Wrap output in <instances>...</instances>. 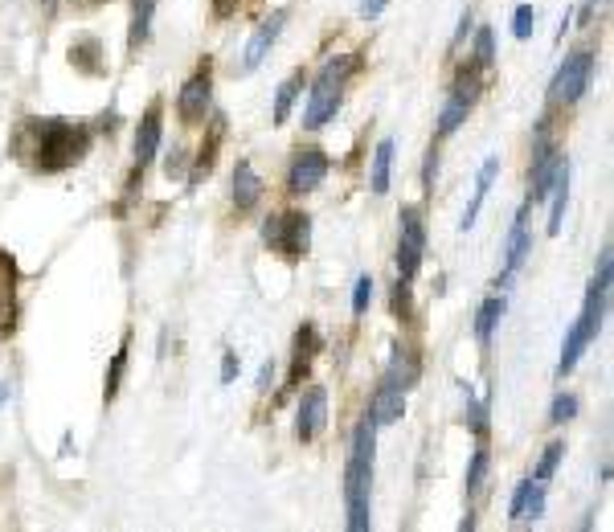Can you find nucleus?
I'll list each match as a JSON object with an SVG mask.
<instances>
[{"mask_svg": "<svg viewBox=\"0 0 614 532\" xmlns=\"http://www.w3.org/2000/svg\"><path fill=\"white\" fill-rule=\"evenodd\" d=\"M373 451H377V422L365 414L353 430V447H348V463H344L348 532H369L373 524Z\"/></svg>", "mask_w": 614, "mask_h": 532, "instance_id": "f257e3e1", "label": "nucleus"}, {"mask_svg": "<svg viewBox=\"0 0 614 532\" xmlns=\"http://www.w3.org/2000/svg\"><path fill=\"white\" fill-rule=\"evenodd\" d=\"M25 136H33V168L37 172H62L74 168L91 152V127L70 123V119H25Z\"/></svg>", "mask_w": 614, "mask_h": 532, "instance_id": "f03ea898", "label": "nucleus"}, {"mask_svg": "<svg viewBox=\"0 0 614 532\" xmlns=\"http://www.w3.org/2000/svg\"><path fill=\"white\" fill-rule=\"evenodd\" d=\"M357 54H336L320 66L316 74V86L307 95V107H303V127L307 131H320L336 111H340V99H344V82L357 74Z\"/></svg>", "mask_w": 614, "mask_h": 532, "instance_id": "7ed1b4c3", "label": "nucleus"}, {"mask_svg": "<svg viewBox=\"0 0 614 532\" xmlns=\"http://www.w3.org/2000/svg\"><path fill=\"white\" fill-rule=\"evenodd\" d=\"M594 66H598V58H594L590 50H574V54H569V58L557 66L553 82H549V103H553V107H574V103L590 91Z\"/></svg>", "mask_w": 614, "mask_h": 532, "instance_id": "20e7f679", "label": "nucleus"}, {"mask_svg": "<svg viewBox=\"0 0 614 532\" xmlns=\"http://www.w3.org/2000/svg\"><path fill=\"white\" fill-rule=\"evenodd\" d=\"M262 242L271 250H279L283 258L299 262L312 246V217L307 213H279V217H267V226H262Z\"/></svg>", "mask_w": 614, "mask_h": 532, "instance_id": "39448f33", "label": "nucleus"}, {"mask_svg": "<svg viewBox=\"0 0 614 532\" xmlns=\"http://www.w3.org/2000/svg\"><path fill=\"white\" fill-rule=\"evenodd\" d=\"M426 254V221L418 205H402L398 213V279H414Z\"/></svg>", "mask_w": 614, "mask_h": 532, "instance_id": "423d86ee", "label": "nucleus"}, {"mask_svg": "<svg viewBox=\"0 0 614 532\" xmlns=\"http://www.w3.org/2000/svg\"><path fill=\"white\" fill-rule=\"evenodd\" d=\"M565 156L557 152V144L549 140V131H545V119H541V131H537V144H533V168H529V205H541L549 197V185H553V172Z\"/></svg>", "mask_w": 614, "mask_h": 532, "instance_id": "0eeeda50", "label": "nucleus"}, {"mask_svg": "<svg viewBox=\"0 0 614 532\" xmlns=\"http://www.w3.org/2000/svg\"><path fill=\"white\" fill-rule=\"evenodd\" d=\"M283 25H287V9H275L267 21H262L258 29H254V37L246 41V50H242V62L234 66V74L238 78H246V74H254L262 62H267V54H271V46L283 37Z\"/></svg>", "mask_w": 614, "mask_h": 532, "instance_id": "6e6552de", "label": "nucleus"}, {"mask_svg": "<svg viewBox=\"0 0 614 532\" xmlns=\"http://www.w3.org/2000/svg\"><path fill=\"white\" fill-rule=\"evenodd\" d=\"M209 103H213V70L209 62L181 86V95H177V115L185 127H197L205 115H209Z\"/></svg>", "mask_w": 614, "mask_h": 532, "instance_id": "1a4fd4ad", "label": "nucleus"}, {"mask_svg": "<svg viewBox=\"0 0 614 532\" xmlns=\"http://www.w3.org/2000/svg\"><path fill=\"white\" fill-rule=\"evenodd\" d=\"M324 176H328V156L320 148H307L287 168V193H295V197L299 193H316L324 185Z\"/></svg>", "mask_w": 614, "mask_h": 532, "instance_id": "9d476101", "label": "nucleus"}, {"mask_svg": "<svg viewBox=\"0 0 614 532\" xmlns=\"http://www.w3.org/2000/svg\"><path fill=\"white\" fill-rule=\"evenodd\" d=\"M529 201L520 205V213H516V221H512V230H508V242H504V275H500V283L496 287H508L512 283V275L524 266V258L533 254V238H529Z\"/></svg>", "mask_w": 614, "mask_h": 532, "instance_id": "9b49d317", "label": "nucleus"}, {"mask_svg": "<svg viewBox=\"0 0 614 532\" xmlns=\"http://www.w3.org/2000/svg\"><path fill=\"white\" fill-rule=\"evenodd\" d=\"M328 422V393L316 385L299 397V414H295V438L299 442H312Z\"/></svg>", "mask_w": 614, "mask_h": 532, "instance_id": "f8f14e48", "label": "nucleus"}, {"mask_svg": "<svg viewBox=\"0 0 614 532\" xmlns=\"http://www.w3.org/2000/svg\"><path fill=\"white\" fill-rule=\"evenodd\" d=\"M369 418L377 426H393V422H402L406 418V389L402 385H393L389 377L377 385L373 393V402H369Z\"/></svg>", "mask_w": 614, "mask_h": 532, "instance_id": "ddd939ff", "label": "nucleus"}, {"mask_svg": "<svg viewBox=\"0 0 614 532\" xmlns=\"http://www.w3.org/2000/svg\"><path fill=\"white\" fill-rule=\"evenodd\" d=\"M160 131H164V107L152 103V107L144 111L140 127H136V168H140V172H144V168L152 164V156L160 152Z\"/></svg>", "mask_w": 614, "mask_h": 532, "instance_id": "4468645a", "label": "nucleus"}, {"mask_svg": "<svg viewBox=\"0 0 614 532\" xmlns=\"http://www.w3.org/2000/svg\"><path fill=\"white\" fill-rule=\"evenodd\" d=\"M496 176H500V156H488L484 168H479V176H475L471 205H467V213H463V221H459V230H463V234L475 226V217H479V209H484V201H488V193H492V185H496Z\"/></svg>", "mask_w": 614, "mask_h": 532, "instance_id": "2eb2a0df", "label": "nucleus"}, {"mask_svg": "<svg viewBox=\"0 0 614 532\" xmlns=\"http://www.w3.org/2000/svg\"><path fill=\"white\" fill-rule=\"evenodd\" d=\"M70 66L78 74H86V78H99L107 70V62H103V41L99 37H74L70 41Z\"/></svg>", "mask_w": 614, "mask_h": 532, "instance_id": "dca6fc26", "label": "nucleus"}, {"mask_svg": "<svg viewBox=\"0 0 614 532\" xmlns=\"http://www.w3.org/2000/svg\"><path fill=\"white\" fill-rule=\"evenodd\" d=\"M160 0H131V29H127V54H140L152 37V17Z\"/></svg>", "mask_w": 614, "mask_h": 532, "instance_id": "f3484780", "label": "nucleus"}, {"mask_svg": "<svg viewBox=\"0 0 614 532\" xmlns=\"http://www.w3.org/2000/svg\"><path fill=\"white\" fill-rule=\"evenodd\" d=\"M316 352H320V332H316L312 324H303V328L295 332V352H291V381H287V385H299V381H303V373L312 369V361H316Z\"/></svg>", "mask_w": 614, "mask_h": 532, "instance_id": "a211bd4d", "label": "nucleus"}, {"mask_svg": "<svg viewBox=\"0 0 614 532\" xmlns=\"http://www.w3.org/2000/svg\"><path fill=\"white\" fill-rule=\"evenodd\" d=\"M258 201H262V176L254 172L250 160H238V168H234V205H238V213H246Z\"/></svg>", "mask_w": 614, "mask_h": 532, "instance_id": "6ab92c4d", "label": "nucleus"}, {"mask_svg": "<svg viewBox=\"0 0 614 532\" xmlns=\"http://www.w3.org/2000/svg\"><path fill=\"white\" fill-rule=\"evenodd\" d=\"M549 238L561 234V221H565V201H569V160L557 164L553 172V185H549Z\"/></svg>", "mask_w": 614, "mask_h": 532, "instance_id": "aec40b11", "label": "nucleus"}, {"mask_svg": "<svg viewBox=\"0 0 614 532\" xmlns=\"http://www.w3.org/2000/svg\"><path fill=\"white\" fill-rule=\"evenodd\" d=\"M500 316H504V295H488L484 303H479V312H475V340L484 348L492 344V332H496Z\"/></svg>", "mask_w": 614, "mask_h": 532, "instance_id": "412c9836", "label": "nucleus"}, {"mask_svg": "<svg viewBox=\"0 0 614 532\" xmlns=\"http://www.w3.org/2000/svg\"><path fill=\"white\" fill-rule=\"evenodd\" d=\"M590 348V340L582 336V328L574 324V328H569L565 332V344H561V361H557V377H569V373H574L578 369V361H582V352Z\"/></svg>", "mask_w": 614, "mask_h": 532, "instance_id": "4be33fe9", "label": "nucleus"}, {"mask_svg": "<svg viewBox=\"0 0 614 532\" xmlns=\"http://www.w3.org/2000/svg\"><path fill=\"white\" fill-rule=\"evenodd\" d=\"M389 381H393V385H402V389H410V385L418 381V357H414V348H393Z\"/></svg>", "mask_w": 614, "mask_h": 532, "instance_id": "5701e85b", "label": "nucleus"}, {"mask_svg": "<svg viewBox=\"0 0 614 532\" xmlns=\"http://www.w3.org/2000/svg\"><path fill=\"white\" fill-rule=\"evenodd\" d=\"M307 86V74L303 70H295L279 91H275V123H287L291 119V107H295V99H299V91Z\"/></svg>", "mask_w": 614, "mask_h": 532, "instance_id": "b1692460", "label": "nucleus"}, {"mask_svg": "<svg viewBox=\"0 0 614 532\" xmlns=\"http://www.w3.org/2000/svg\"><path fill=\"white\" fill-rule=\"evenodd\" d=\"M389 172H393V140H381L377 152H373V176H369V185L373 193H389Z\"/></svg>", "mask_w": 614, "mask_h": 532, "instance_id": "393cba45", "label": "nucleus"}, {"mask_svg": "<svg viewBox=\"0 0 614 532\" xmlns=\"http://www.w3.org/2000/svg\"><path fill=\"white\" fill-rule=\"evenodd\" d=\"M471 115V107L467 103H459V99H451L447 95V103H443V111H438V136H455V131H459V123Z\"/></svg>", "mask_w": 614, "mask_h": 532, "instance_id": "a878e982", "label": "nucleus"}, {"mask_svg": "<svg viewBox=\"0 0 614 532\" xmlns=\"http://www.w3.org/2000/svg\"><path fill=\"white\" fill-rule=\"evenodd\" d=\"M127 352H131V336H123L119 352L111 357V369H107V385H103V402H115L119 393V381H123V369H127Z\"/></svg>", "mask_w": 614, "mask_h": 532, "instance_id": "bb28decb", "label": "nucleus"}, {"mask_svg": "<svg viewBox=\"0 0 614 532\" xmlns=\"http://www.w3.org/2000/svg\"><path fill=\"white\" fill-rule=\"evenodd\" d=\"M488 467H492V455H488L484 447H479V451L471 455V467H467V496H479V492H484Z\"/></svg>", "mask_w": 614, "mask_h": 532, "instance_id": "cd10ccee", "label": "nucleus"}, {"mask_svg": "<svg viewBox=\"0 0 614 532\" xmlns=\"http://www.w3.org/2000/svg\"><path fill=\"white\" fill-rule=\"evenodd\" d=\"M561 459H565V442H549L545 455H541V463H537V471H533V479H537V483H549V479L557 475Z\"/></svg>", "mask_w": 614, "mask_h": 532, "instance_id": "c85d7f7f", "label": "nucleus"}, {"mask_svg": "<svg viewBox=\"0 0 614 532\" xmlns=\"http://www.w3.org/2000/svg\"><path fill=\"white\" fill-rule=\"evenodd\" d=\"M574 418H578V397L574 393H557L553 406H549V422L553 426H565V422H574Z\"/></svg>", "mask_w": 614, "mask_h": 532, "instance_id": "c756f323", "label": "nucleus"}, {"mask_svg": "<svg viewBox=\"0 0 614 532\" xmlns=\"http://www.w3.org/2000/svg\"><path fill=\"white\" fill-rule=\"evenodd\" d=\"M475 66H479V70L496 66V37H492V29H488V25L475 33Z\"/></svg>", "mask_w": 614, "mask_h": 532, "instance_id": "7c9ffc66", "label": "nucleus"}, {"mask_svg": "<svg viewBox=\"0 0 614 532\" xmlns=\"http://www.w3.org/2000/svg\"><path fill=\"white\" fill-rule=\"evenodd\" d=\"M463 397H467V426H471L479 438H484V434H488V402H475L467 385H463Z\"/></svg>", "mask_w": 614, "mask_h": 532, "instance_id": "2f4dec72", "label": "nucleus"}, {"mask_svg": "<svg viewBox=\"0 0 614 532\" xmlns=\"http://www.w3.org/2000/svg\"><path fill=\"white\" fill-rule=\"evenodd\" d=\"M533 29H537V9L533 5H520L512 13V37L524 41V37H533Z\"/></svg>", "mask_w": 614, "mask_h": 532, "instance_id": "473e14b6", "label": "nucleus"}, {"mask_svg": "<svg viewBox=\"0 0 614 532\" xmlns=\"http://www.w3.org/2000/svg\"><path fill=\"white\" fill-rule=\"evenodd\" d=\"M393 312H398L402 324L414 320V299H410V283L406 279H398V287H393Z\"/></svg>", "mask_w": 614, "mask_h": 532, "instance_id": "72a5a7b5", "label": "nucleus"}, {"mask_svg": "<svg viewBox=\"0 0 614 532\" xmlns=\"http://www.w3.org/2000/svg\"><path fill=\"white\" fill-rule=\"evenodd\" d=\"M541 516H545V483H537V479H533V487H529V500H524L520 520H541Z\"/></svg>", "mask_w": 614, "mask_h": 532, "instance_id": "f704fd0d", "label": "nucleus"}, {"mask_svg": "<svg viewBox=\"0 0 614 532\" xmlns=\"http://www.w3.org/2000/svg\"><path fill=\"white\" fill-rule=\"evenodd\" d=\"M369 303H373V279L361 275V279H357V291H353V312L365 316V312H369Z\"/></svg>", "mask_w": 614, "mask_h": 532, "instance_id": "c9c22d12", "label": "nucleus"}, {"mask_svg": "<svg viewBox=\"0 0 614 532\" xmlns=\"http://www.w3.org/2000/svg\"><path fill=\"white\" fill-rule=\"evenodd\" d=\"M434 181H438V148L426 152V164H422V193L430 197L434 193Z\"/></svg>", "mask_w": 614, "mask_h": 532, "instance_id": "e433bc0d", "label": "nucleus"}, {"mask_svg": "<svg viewBox=\"0 0 614 532\" xmlns=\"http://www.w3.org/2000/svg\"><path fill=\"white\" fill-rule=\"evenodd\" d=\"M185 160H189L185 148H172V156L164 160V176H168V181H181V176H185Z\"/></svg>", "mask_w": 614, "mask_h": 532, "instance_id": "4c0bfd02", "label": "nucleus"}, {"mask_svg": "<svg viewBox=\"0 0 614 532\" xmlns=\"http://www.w3.org/2000/svg\"><path fill=\"white\" fill-rule=\"evenodd\" d=\"M529 487H533V479H520V483H516V492H512V500H508V516H512V520H520L524 500H529Z\"/></svg>", "mask_w": 614, "mask_h": 532, "instance_id": "58836bf2", "label": "nucleus"}, {"mask_svg": "<svg viewBox=\"0 0 614 532\" xmlns=\"http://www.w3.org/2000/svg\"><path fill=\"white\" fill-rule=\"evenodd\" d=\"M238 369H242V361H238V352H226V357H222V385H234Z\"/></svg>", "mask_w": 614, "mask_h": 532, "instance_id": "ea45409f", "label": "nucleus"}, {"mask_svg": "<svg viewBox=\"0 0 614 532\" xmlns=\"http://www.w3.org/2000/svg\"><path fill=\"white\" fill-rule=\"evenodd\" d=\"M238 5H242V0H213V17H234L238 13Z\"/></svg>", "mask_w": 614, "mask_h": 532, "instance_id": "a19ab883", "label": "nucleus"}, {"mask_svg": "<svg viewBox=\"0 0 614 532\" xmlns=\"http://www.w3.org/2000/svg\"><path fill=\"white\" fill-rule=\"evenodd\" d=\"M385 5H389V0H361V17H365V21H373V17H381V13H385Z\"/></svg>", "mask_w": 614, "mask_h": 532, "instance_id": "79ce46f5", "label": "nucleus"}, {"mask_svg": "<svg viewBox=\"0 0 614 532\" xmlns=\"http://www.w3.org/2000/svg\"><path fill=\"white\" fill-rule=\"evenodd\" d=\"M271 385H275V365L267 361V365H262V369H258V393H267Z\"/></svg>", "mask_w": 614, "mask_h": 532, "instance_id": "37998d69", "label": "nucleus"}, {"mask_svg": "<svg viewBox=\"0 0 614 532\" xmlns=\"http://www.w3.org/2000/svg\"><path fill=\"white\" fill-rule=\"evenodd\" d=\"M471 21H475V17H471V9H467V13L459 17V29H455V41H463V37L471 33Z\"/></svg>", "mask_w": 614, "mask_h": 532, "instance_id": "c03bdc74", "label": "nucleus"}, {"mask_svg": "<svg viewBox=\"0 0 614 532\" xmlns=\"http://www.w3.org/2000/svg\"><path fill=\"white\" fill-rule=\"evenodd\" d=\"M9 393H13V389H9L5 381H0V406H9Z\"/></svg>", "mask_w": 614, "mask_h": 532, "instance_id": "a18cd8bd", "label": "nucleus"}, {"mask_svg": "<svg viewBox=\"0 0 614 532\" xmlns=\"http://www.w3.org/2000/svg\"><path fill=\"white\" fill-rule=\"evenodd\" d=\"M586 5H606V0H586Z\"/></svg>", "mask_w": 614, "mask_h": 532, "instance_id": "49530a36", "label": "nucleus"}, {"mask_svg": "<svg viewBox=\"0 0 614 532\" xmlns=\"http://www.w3.org/2000/svg\"><path fill=\"white\" fill-rule=\"evenodd\" d=\"M86 5H103V0H86Z\"/></svg>", "mask_w": 614, "mask_h": 532, "instance_id": "de8ad7c7", "label": "nucleus"}, {"mask_svg": "<svg viewBox=\"0 0 614 532\" xmlns=\"http://www.w3.org/2000/svg\"><path fill=\"white\" fill-rule=\"evenodd\" d=\"M50 5H58V0H50Z\"/></svg>", "mask_w": 614, "mask_h": 532, "instance_id": "09e8293b", "label": "nucleus"}]
</instances>
